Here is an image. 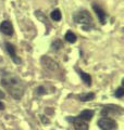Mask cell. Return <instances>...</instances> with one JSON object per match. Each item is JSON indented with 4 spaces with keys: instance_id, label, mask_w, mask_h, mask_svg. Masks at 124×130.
I'll return each mask as SVG.
<instances>
[{
    "instance_id": "obj_11",
    "label": "cell",
    "mask_w": 124,
    "mask_h": 130,
    "mask_svg": "<svg viewBox=\"0 0 124 130\" xmlns=\"http://www.w3.org/2000/svg\"><path fill=\"white\" fill-rule=\"evenodd\" d=\"M78 99H80L81 101H83V102H87V101H92L95 99V94L94 93H85V94H81L80 96H78Z\"/></svg>"
},
{
    "instance_id": "obj_2",
    "label": "cell",
    "mask_w": 124,
    "mask_h": 130,
    "mask_svg": "<svg viewBox=\"0 0 124 130\" xmlns=\"http://www.w3.org/2000/svg\"><path fill=\"white\" fill-rule=\"evenodd\" d=\"M74 20L75 22L78 24H85V25H89V24H93V18L92 15L88 13V11L83 10L77 12L74 16Z\"/></svg>"
},
{
    "instance_id": "obj_15",
    "label": "cell",
    "mask_w": 124,
    "mask_h": 130,
    "mask_svg": "<svg viewBox=\"0 0 124 130\" xmlns=\"http://www.w3.org/2000/svg\"><path fill=\"white\" fill-rule=\"evenodd\" d=\"M56 46L58 47V48H57V50H58V49H60V48L62 47V43H61V41H60V40H57L56 42H53V43H52V47H53V48H55Z\"/></svg>"
},
{
    "instance_id": "obj_19",
    "label": "cell",
    "mask_w": 124,
    "mask_h": 130,
    "mask_svg": "<svg viewBox=\"0 0 124 130\" xmlns=\"http://www.w3.org/2000/svg\"><path fill=\"white\" fill-rule=\"evenodd\" d=\"M2 98H5V93L0 90V99H2Z\"/></svg>"
},
{
    "instance_id": "obj_6",
    "label": "cell",
    "mask_w": 124,
    "mask_h": 130,
    "mask_svg": "<svg viewBox=\"0 0 124 130\" xmlns=\"http://www.w3.org/2000/svg\"><path fill=\"white\" fill-rule=\"evenodd\" d=\"M93 9L95 11V13L97 14L100 23L101 24H105L106 23V16H107V13L105 12V10H103L101 7H99L97 3H93Z\"/></svg>"
},
{
    "instance_id": "obj_18",
    "label": "cell",
    "mask_w": 124,
    "mask_h": 130,
    "mask_svg": "<svg viewBox=\"0 0 124 130\" xmlns=\"http://www.w3.org/2000/svg\"><path fill=\"white\" fill-rule=\"evenodd\" d=\"M5 108V104H3L2 102H0V111H1V109H3Z\"/></svg>"
},
{
    "instance_id": "obj_13",
    "label": "cell",
    "mask_w": 124,
    "mask_h": 130,
    "mask_svg": "<svg viewBox=\"0 0 124 130\" xmlns=\"http://www.w3.org/2000/svg\"><path fill=\"white\" fill-rule=\"evenodd\" d=\"M50 16H51V19L53 20V21H56V22H58V21H60L61 20V12H60V10H53L52 12H51V14H50Z\"/></svg>"
},
{
    "instance_id": "obj_4",
    "label": "cell",
    "mask_w": 124,
    "mask_h": 130,
    "mask_svg": "<svg viewBox=\"0 0 124 130\" xmlns=\"http://www.w3.org/2000/svg\"><path fill=\"white\" fill-rule=\"evenodd\" d=\"M41 63H43L44 66L49 71H57L58 68H59L58 63L55 60L49 58V56H43V58H41Z\"/></svg>"
},
{
    "instance_id": "obj_1",
    "label": "cell",
    "mask_w": 124,
    "mask_h": 130,
    "mask_svg": "<svg viewBox=\"0 0 124 130\" xmlns=\"http://www.w3.org/2000/svg\"><path fill=\"white\" fill-rule=\"evenodd\" d=\"M1 85L9 92V94L16 100H20L24 94L25 87L23 81L14 74H6L1 78Z\"/></svg>"
},
{
    "instance_id": "obj_10",
    "label": "cell",
    "mask_w": 124,
    "mask_h": 130,
    "mask_svg": "<svg viewBox=\"0 0 124 130\" xmlns=\"http://www.w3.org/2000/svg\"><path fill=\"white\" fill-rule=\"evenodd\" d=\"M78 74H80L81 78L83 79V81L85 83L86 86H90V85H92V77H90L89 74H87V73H85L83 71H78Z\"/></svg>"
},
{
    "instance_id": "obj_14",
    "label": "cell",
    "mask_w": 124,
    "mask_h": 130,
    "mask_svg": "<svg viewBox=\"0 0 124 130\" xmlns=\"http://www.w3.org/2000/svg\"><path fill=\"white\" fill-rule=\"evenodd\" d=\"M115 96L117 98H122L123 95H124V89L122 88V87H120V88H118L117 89V91H115Z\"/></svg>"
},
{
    "instance_id": "obj_7",
    "label": "cell",
    "mask_w": 124,
    "mask_h": 130,
    "mask_svg": "<svg viewBox=\"0 0 124 130\" xmlns=\"http://www.w3.org/2000/svg\"><path fill=\"white\" fill-rule=\"evenodd\" d=\"M0 30L7 36H11L13 34V26H12L11 22L9 21H3L0 24Z\"/></svg>"
},
{
    "instance_id": "obj_12",
    "label": "cell",
    "mask_w": 124,
    "mask_h": 130,
    "mask_svg": "<svg viewBox=\"0 0 124 130\" xmlns=\"http://www.w3.org/2000/svg\"><path fill=\"white\" fill-rule=\"evenodd\" d=\"M64 39L67 40L68 42L74 43V42L76 41V36H75V34H74V32H72V31H68L67 34H65V37H64Z\"/></svg>"
},
{
    "instance_id": "obj_3",
    "label": "cell",
    "mask_w": 124,
    "mask_h": 130,
    "mask_svg": "<svg viewBox=\"0 0 124 130\" xmlns=\"http://www.w3.org/2000/svg\"><path fill=\"white\" fill-rule=\"evenodd\" d=\"M98 126L101 130H114L117 129V123L108 117H103V118L98 120Z\"/></svg>"
},
{
    "instance_id": "obj_8",
    "label": "cell",
    "mask_w": 124,
    "mask_h": 130,
    "mask_svg": "<svg viewBox=\"0 0 124 130\" xmlns=\"http://www.w3.org/2000/svg\"><path fill=\"white\" fill-rule=\"evenodd\" d=\"M6 48H7V51H8V53L10 54V56L12 58V60L14 61V62L16 63H20L21 62V60L16 58V53H15V48L13 44H11L10 42H7L6 43Z\"/></svg>"
},
{
    "instance_id": "obj_5",
    "label": "cell",
    "mask_w": 124,
    "mask_h": 130,
    "mask_svg": "<svg viewBox=\"0 0 124 130\" xmlns=\"http://www.w3.org/2000/svg\"><path fill=\"white\" fill-rule=\"evenodd\" d=\"M72 123L74 125V129L75 130H88V124L84 119L74 117V118H72Z\"/></svg>"
},
{
    "instance_id": "obj_16",
    "label": "cell",
    "mask_w": 124,
    "mask_h": 130,
    "mask_svg": "<svg viewBox=\"0 0 124 130\" xmlns=\"http://www.w3.org/2000/svg\"><path fill=\"white\" fill-rule=\"evenodd\" d=\"M37 91H38L39 94H43V93H45V89H44V87H39L37 89Z\"/></svg>"
},
{
    "instance_id": "obj_17",
    "label": "cell",
    "mask_w": 124,
    "mask_h": 130,
    "mask_svg": "<svg viewBox=\"0 0 124 130\" xmlns=\"http://www.w3.org/2000/svg\"><path fill=\"white\" fill-rule=\"evenodd\" d=\"M41 117V119H43V121H44V123H49V120L46 118V119H45V116H40Z\"/></svg>"
},
{
    "instance_id": "obj_9",
    "label": "cell",
    "mask_w": 124,
    "mask_h": 130,
    "mask_svg": "<svg viewBox=\"0 0 124 130\" xmlns=\"http://www.w3.org/2000/svg\"><path fill=\"white\" fill-rule=\"evenodd\" d=\"M93 116H94V111H92V109H86V111H83L77 117L81 118V119H84L86 121H88V120H90L93 118Z\"/></svg>"
}]
</instances>
